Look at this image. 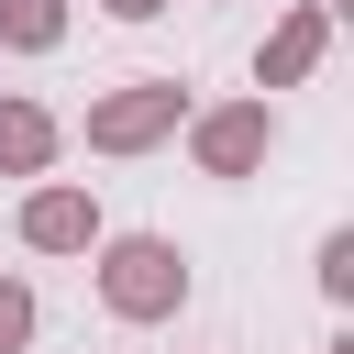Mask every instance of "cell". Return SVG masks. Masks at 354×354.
I'll return each mask as SVG.
<instances>
[{
    "label": "cell",
    "instance_id": "cell-4",
    "mask_svg": "<svg viewBox=\"0 0 354 354\" xmlns=\"http://www.w3.org/2000/svg\"><path fill=\"white\" fill-rule=\"evenodd\" d=\"M100 232H111V221H100V199H88L77 177H33V188H22V243H33V254H88Z\"/></svg>",
    "mask_w": 354,
    "mask_h": 354
},
{
    "label": "cell",
    "instance_id": "cell-1",
    "mask_svg": "<svg viewBox=\"0 0 354 354\" xmlns=\"http://www.w3.org/2000/svg\"><path fill=\"white\" fill-rule=\"evenodd\" d=\"M88 254H100V310H111V321H133V332H144V321H177V310H188V288H199L177 232H100Z\"/></svg>",
    "mask_w": 354,
    "mask_h": 354
},
{
    "label": "cell",
    "instance_id": "cell-6",
    "mask_svg": "<svg viewBox=\"0 0 354 354\" xmlns=\"http://www.w3.org/2000/svg\"><path fill=\"white\" fill-rule=\"evenodd\" d=\"M55 144H66V122H55L44 100H22V88H11V100H0V177H44V166H55Z\"/></svg>",
    "mask_w": 354,
    "mask_h": 354
},
{
    "label": "cell",
    "instance_id": "cell-8",
    "mask_svg": "<svg viewBox=\"0 0 354 354\" xmlns=\"http://www.w3.org/2000/svg\"><path fill=\"white\" fill-rule=\"evenodd\" d=\"M310 277H321V299H332V310L354 299V221H332V232H321V266H310Z\"/></svg>",
    "mask_w": 354,
    "mask_h": 354
},
{
    "label": "cell",
    "instance_id": "cell-9",
    "mask_svg": "<svg viewBox=\"0 0 354 354\" xmlns=\"http://www.w3.org/2000/svg\"><path fill=\"white\" fill-rule=\"evenodd\" d=\"M33 321H44V310H33V288H22V277H0V354H22V343H33Z\"/></svg>",
    "mask_w": 354,
    "mask_h": 354
},
{
    "label": "cell",
    "instance_id": "cell-3",
    "mask_svg": "<svg viewBox=\"0 0 354 354\" xmlns=\"http://www.w3.org/2000/svg\"><path fill=\"white\" fill-rule=\"evenodd\" d=\"M177 133H188V166H199V177H254V166L277 155V100H266V88H254V100H210V111H188Z\"/></svg>",
    "mask_w": 354,
    "mask_h": 354
},
{
    "label": "cell",
    "instance_id": "cell-5",
    "mask_svg": "<svg viewBox=\"0 0 354 354\" xmlns=\"http://www.w3.org/2000/svg\"><path fill=\"white\" fill-rule=\"evenodd\" d=\"M321 55H332V11L299 0V11L266 22V44H254V88H299V77H321Z\"/></svg>",
    "mask_w": 354,
    "mask_h": 354
},
{
    "label": "cell",
    "instance_id": "cell-10",
    "mask_svg": "<svg viewBox=\"0 0 354 354\" xmlns=\"http://www.w3.org/2000/svg\"><path fill=\"white\" fill-rule=\"evenodd\" d=\"M100 11H111V22H155L166 0H100Z\"/></svg>",
    "mask_w": 354,
    "mask_h": 354
},
{
    "label": "cell",
    "instance_id": "cell-2",
    "mask_svg": "<svg viewBox=\"0 0 354 354\" xmlns=\"http://www.w3.org/2000/svg\"><path fill=\"white\" fill-rule=\"evenodd\" d=\"M199 100L177 88V77H122V88H100L88 100V155H155V144H177V122H188Z\"/></svg>",
    "mask_w": 354,
    "mask_h": 354
},
{
    "label": "cell",
    "instance_id": "cell-11",
    "mask_svg": "<svg viewBox=\"0 0 354 354\" xmlns=\"http://www.w3.org/2000/svg\"><path fill=\"white\" fill-rule=\"evenodd\" d=\"M321 354H354V332H332V343H321Z\"/></svg>",
    "mask_w": 354,
    "mask_h": 354
},
{
    "label": "cell",
    "instance_id": "cell-7",
    "mask_svg": "<svg viewBox=\"0 0 354 354\" xmlns=\"http://www.w3.org/2000/svg\"><path fill=\"white\" fill-rule=\"evenodd\" d=\"M66 44V0H0V55H55Z\"/></svg>",
    "mask_w": 354,
    "mask_h": 354
}]
</instances>
